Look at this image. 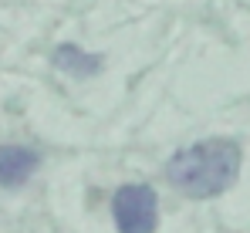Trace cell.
Masks as SVG:
<instances>
[{
    "label": "cell",
    "instance_id": "6da1fadb",
    "mask_svg": "<svg viewBox=\"0 0 250 233\" xmlns=\"http://www.w3.org/2000/svg\"><path fill=\"white\" fill-rule=\"evenodd\" d=\"M237 172H240V146L230 139L196 142L189 149H179L166 162L169 183L183 196H193V199L220 196L223 190L233 186Z\"/></svg>",
    "mask_w": 250,
    "mask_h": 233
},
{
    "label": "cell",
    "instance_id": "7a4b0ae2",
    "mask_svg": "<svg viewBox=\"0 0 250 233\" xmlns=\"http://www.w3.org/2000/svg\"><path fill=\"white\" fill-rule=\"evenodd\" d=\"M112 213H115L119 233H152L159 223V199L149 186L132 183V186H122L115 193Z\"/></svg>",
    "mask_w": 250,
    "mask_h": 233
},
{
    "label": "cell",
    "instance_id": "3957f363",
    "mask_svg": "<svg viewBox=\"0 0 250 233\" xmlns=\"http://www.w3.org/2000/svg\"><path fill=\"white\" fill-rule=\"evenodd\" d=\"M38 169V152L27 146H0V186L17 190Z\"/></svg>",
    "mask_w": 250,
    "mask_h": 233
},
{
    "label": "cell",
    "instance_id": "277c9868",
    "mask_svg": "<svg viewBox=\"0 0 250 233\" xmlns=\"http://www.w3.org/2000/svg\"><path fill=\"white\" fill-rule=\"evenodd\" d=\"M54 64L61 68V71H68V75H95L98 68H102V58L98 54H84L82 47H75V44H61L58 51H54Z\"/></svg>",
    "mask_w": 250,
    "mask_h": 233
}]
</instances>
